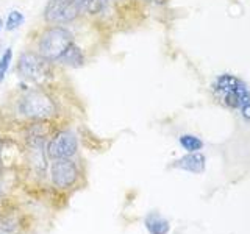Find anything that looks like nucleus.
I'll list each match as a JSON object with an SVG mask.
<instances>
[{"instance_id":"9d476101","label":"nucleus","mask_w":250,"mask_h":234,"mask_svg":"<svg viewBox=\"0 0 250 234\" xmlns=\"http://www.w3.org/2000/svg\"><path fill=\"white\" fill-rule=\"evenodd\" d=\"M86 64V55L83 49L77 42L70 44L69 49L64 52V55L58 61V66H64L69 69H80Z\"/></svg>"},{"instance_id":"39448f33","label":"nucleus","mask_w":250,"mask_h":234,"mask_svg":"<svg viewBox=\"0 0 250 234\" xmlns=\"http://www.w3.org/2000/svg\"><path fill=\"white\" fill-rule=\"evenodd\" d=\"M82 19L78 0H47L42 20L52 25H70Z\"/></svg>"},{"instance_id":"7ed1b4c3","label":"nucleus","mask_w":250,"mask_h":234,"mask_svg":"<svg viewBox=\"0 0 250 234\" xmlns=\"http://www.w3.org/2000/svg\"><path fill=\"white\" fill-rule=\"evenodd\" d=\"M58 67V64L45 59L31 49L23 50L16 62V72L27 84L49 89L53 88V83L57 80Z\"/></svg>"},{"instance_id":"f3484780","label":"nucleus","mask_w":250,"mask_h":234,"mask_svg":"<svg viewBox=\"0 0 250 234\" xmlns=\"http://www.w3.org/2000/svg\"><path fill=\"white\" fill-rule=\"evenodd\" d=\"M6 206V203H3V205H0V213H2V211H3V208Z\"/></svg>"},{"instance_id":"dca6fc26","label":"nucleus","mask_w":250,"mask_h":234,"mask_svg":"<svg viewBox=\"0 0 250 234\" xmlns=\"http://www.w3.org/2000/svg\"><path fill=\"white\" fill-rule=\"evenodd\" d=\"M3 203H6V191L2 181V176H0V205H3Z\"/></svg>"},{"instance_id":"f257e3e1","label":"nucleus","mask_w":250,"mask_h":234,"mask_svg":"<svg viewBox=\"0 0 250 234\" xmlns=\"http://www.w3.org/2000/svg\"><path fill=\"white\" fill-rule=\"evenodd\" d=\"M13 119L19 125L38 120H61L60 105L49 88L30 86L16 94L11 100Z\"/></svg>"},{"instance_id":"1a4fd4ad","label":"nucleus","mask_w":250,"mask_h":234,"mask_svg":"<svg viewBox=\"0 0 250 234\" xmlns=\"http://www.w3.org/2000/svg\"><path fill=\"white\" fill-rule=\"evenodd\" d=\"M205 156H203L200 152H195V153H188L182 158H178L177 161H174L172 167L180 169V170H185V172H191V174H202L205 170Z\"/></svg>"},{"instance_id":"ddd939ff","label":"nucleus","mask_w":250,"mask_h":234,"mask_svg":"<svg viewBox=\"0 0 250 234\" xmlns=\"http://www.w3.org/2000/svg\"><path fill=\"white\" fill-rule=\"evenodd\" d=\"M11 61H13V49L8 47V49H5L3 53L0 55V83L5 81L8 70H10V66H11Z\"/></svg>"},{"instance_id":"20e7f679","label":"nucleus","mask_w":250,"mask_h":234,"mask_svg":"<svg viewBox=\"0 0 250 234\" xmlns=\"http://www.w3.org/2000/svg\"><path fill=\"white\" fill-rule=\"evenodd\" d=\"M211 91L224 106L239 109L241 116L250 122V89L241 78L231 74H222L211 84Z\"/></svg>"},{"instance_id":"f03ea898","label":"nucleus","mask_w":250,"mask_h":234,"mask_svg":"<svg viewBox=\"0 0 250 234\" xmlns=\"http://www.w3.org/2000/svg\"><path fill=\"white\" fill-rule=\"evenodd\" d=\"M75 42V36L72 30L66 25H52L47 23L41 28H38L33 38H31V50L38 52L41 57L49 59L55 64L64 55L70 44Z\"/></svg>"},{"instance_id":"423d86ee","label":"nucleus","mask_w":250,"mask_h":234,"mask_svg":"<svg viewBox=\"0 0 250 234\" xmlns=\"http://www.w3.org/2000/svg\"><path fill=\"white\" fill-rule=\"evenodd\" d=\"M78 153V139L72 130L61 127L50 136L45 144V155L50 161L75 158Z\"/></svg>"},{"instance_id":"4468645a","label":"nucleus","mask_w":250,"mask_h":234,"mask_svg":"<svg viewBox=\"0 0 250 234\" xmlns=\"http://www.w3.org/2000/svg\"><path fill=\"white\" fill-rule=\"evenodd\" d=\"M22 23H23V14L18 10H11L6 16V20H5L3 27L6 31H14V30H18Z\"/></svg>"},{"instance_id":"2eb2a0df","label":"nucleus","mask_w":250,"mask_h":234,"mask_svg":"<svg viewBox=\"0 0 250 234\" xmlns=\"http://www.w3.org/2000/svg\"><path fill=\"white\" fill-rule=\"evenodd\" d=\"M6 140L8 137L0 136V176H2L6 169H8V162H6Z\"/></svg>"},{"instance_id":"f8f14e48","label":"nucleus","mask_w":250,"mask_h":234,"mask_svg":"<svg viewBox=\"0 0 250 234\" xmlns=\"http://www.w3.org/2000/svg\"><path fill=\"white\" fill-rule=\"evenodd\" d=\"M178 142L183 147V150H186L188 153L200 152L203 148V140L194 135H182L178 137Z\"/></svg>"},{"instance_id":"0eeeda50","label":"nucleus","mask_w":250,"mask_h":234,"mask_svg":"<svg viewBox=\"0 0 250 234\" xmlns=\"http://www.w3.org/2000/svg\"><path fill=\"white\" fill-rule=\"evenodd\" d=\"M49 176L55 189L67 191L78 183V179L82 176V172H80V166H78V162L74 158L55 159L50 164Z\"/></svg>"},{"instance_id":"6e6552de","label":"nucleus","mask_w":250,"mask_h":234,"mask_svg":"<svg viewBox=\"0 0 250 234\" xmlns=\"http://www.w3.org/2000/svg\"><path fill=\"white\" fill-rule=\"evenodd\" d=\"M82 19L97 22L109 11L111 0H78Z\"/></svg>"},{"instance_id":"9b49d317","label":"nucleus","mask_w":250,"mask_h":234,"mask_svg":"<svg viewBox=\"0 0 250 234\" xmlns=\"http://www.w3.org/2000/svg\"><path fill=\"white\" fill-rule=\"evenodd\" d=\"M146 228L150 234H167L170 230V225L166 218H163L158 214H150L146 217Z\"/></svg>"},{"instance_id":"a211bd4d","label":"nucleus","mask_w":250,"mask_h":234,"mask_svg":"<svg viewBox=\"0 0 250 234\" xmlns=\"http://www.w3.org/2000/svg\"><path fill=\"white\" fill-rule=\"evenodd\" d=\"M2 25H3V20L0 19V30H2Z\"/></svg>"}]
</instances>
